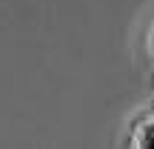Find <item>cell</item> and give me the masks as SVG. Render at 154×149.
<instances>
[{"label":"cell","instance_id":"obj_1","mask_svg":"<svg viewBox=\"0 0 154 149\" xmlns=\"http://www.w3.org/2000/svg\"><path fill=\"white\" fill-rule=\"evenodd\" d=\"M131 146H154V112L146 115L143 121H137L131 132Z\"/></svg>","mask_w":154,"mask_h":149},{"label":"cell","instance_id":"obj_2","mask_svg":"<svg viewBox=\"0 0 154 149\" xmlns=\"http://www.w3.org/2000/svg\"><path fill=\"white\" fill-rule=\"evenodd\" d=\"M146 49H149V55L154 57V23L149 26V37H146Z\"/></svg>","mask_w":154,"mask_h":149}]
</instances>
